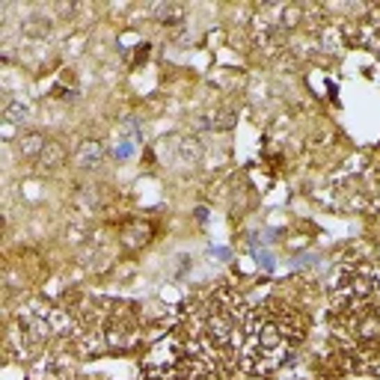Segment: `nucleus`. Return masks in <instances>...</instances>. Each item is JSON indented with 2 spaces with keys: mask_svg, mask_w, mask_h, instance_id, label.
<instances>
[{
  "mask_svg": "<svg viewBox=\"0 0 380 380\" xmlns=\"http://www.w3.org/2000/svg\"><path fill=\"white\" fill-rule=\"evenodd\" d=\"M342 42H345L342 30H333V27H324V30H321V48H324V51H339Z\"/></svg>",
  "mask_w": 380,
  "mask_h": 380,
  "instance_id": "6e6552de",
  "label": "nucleus"
},
{
  "mask_svg": "<svg viewBox=\"0 0 380 380\" xmlns=\"http://www.w3.org/2000/svg\"><path fill=\"white\" fill-rule=\"evenodd\" d=\"M182 155H184V158H190V164H196L199 155H203V149H199L196 140H184V143H182Z\"/></svg>",
  "mask_w": 380,
  "mask_h": 380,
  "instance_id": "9b49d317",
  "label": "nucleus"
},
{
  "mask_svg": "<svg viewBox=\"0 0 380 380\" xmlns=\"http://www.w3.org/2000/svg\"><path fill=\"white\" fill-rule=\"evenodd\" d=\"M45 140L39 131H27V134H21V137L15 140V149H18V155L21 158H33V161H39V155H42V149H45Z\"/></svg>",
  "mask_w": 380,
  "mask_h": 380,
  "instance_id": "20e7f679",
  "label": "nucleus"
},
{
  "mask_svg": "<svg viewBox=\"0 0 380 380\" xmlns=\"http://www.w3.org/2000/svg\"><path fill=\"white\" fill-rule=\"evenodd\" d=\"M107 158V143L102 140H84L81 149L74 155V164L81 166V170H95V166H102Z\"/></svg>",
  "mask_w": 380,
  "mask_h": 380,
  "instance_id": "f257e3e1",
  "label": "nucleus"
},
{
  "mask_svg": "<svg viewBox=\"0 0 380 380\" xmlns=\"http://www.w3.org/2000/svg\"><path fill=\"white\" fill-rule=\"evenodd\" d=\"M152 15L158 18V24H164V27L184 24V6L182 3H158L152 9Z\"/></svg>",
  "mask_w": 380,
  "mask_h": 380,
  "instance_id": "39448f33",
  "label": "nucleus"
},
{
  "mask_svg": "<svg viewBox=\"0 0 380 380\" xmlns=\"http://www.w3.org/2000/svg\"><path fill=\"white\" fill-rule=\"evenodd\" d=\"M30 116V107L24 102H15V98H9L3 104V122L6 125H18V122H24Z\"/></svg>",
  "mask_w": 380,
  "mask_h": 380,
  "instance_id": "0eeeda50",
  "label": "nucleus"
},
{
  "mask_svg": "<svg viewBox=\"0 0 380 380\" xmlns=\"http://www.w3.org/2000/svg\"><path fill=\"white\" fill-rule=\"evenodd\" d=\"M119 241L125 244L128 250L146 247V244L152 241V226H149V223H143V220H128L125 226H122V232H119Z\"/></svg>",
  "mask_w": 380,
  "mask_h": 380,
  "instance_id": "f03ea898",
  "label": "nucleus"
},
{
  "mask_svg": "<svg viewBox=\"0 0 380 380\" xmlns=\"http://www.w3.org/2000/svg\"><path fill=\"white\" fill-rule=\"evenodd\" d=\"M232 125H235V113H232V110H223V113H217L214 122H211V128H214V131H229Z\"/></svg>",
  "mask_w": 380,
  "mask_h": 380,
  "instance_id": "9d476101",
  "label": "nucleus"
},
{
  "mask_svg": "<svg viewBox=\"0 0 380 380\" xmlns=\"http://www.w3.org/2000/svg\"><path fill=\"white\" fill-rule=\"evenodd\" d=\"M89 238V226L86 223H72L69 229H65V241L69 244H84Z\"/></svg>",
  "mask_w": 380,
  "mask_h": 380,
  "instance_id": "1a4fd4ad",
  "label": "nucleus"
},
{
  "mask_svg": "<svg viewBox=\"0 0 380 380\" xmlns=\"http://www.w3.org/2000/svg\"><path fill=\"white\" fill-rule=\"evenodd\" d=\"M65 158H69V152H65L63 143L60 140H48V143H45V149H42V155H39L36 166L42 173H51V170H60V166L65 164Z\"/></svg>",
  "mask_w": 380,
  "mask_h": 380,
  "instance_id": "7ed1b4c3",
  "label": "nucleus"
},
{
  "mask_svg": "<svg viewBox=\"0 0 380 380\" xmlns=\"http://www.w3.org/2000/svg\"><path fill=\"white\" fill-rule=\"evenodd\" d=\"M255 342L262 345V351H276V348H283V345H285L283 330H279L276 321H264V327L255 333Z\"/></svg>",
  "mask_w": 380,
  "mask_h": 380,
  "instance_id": "423d86ee",
  "label": "nucleus"
}]
</instances>
